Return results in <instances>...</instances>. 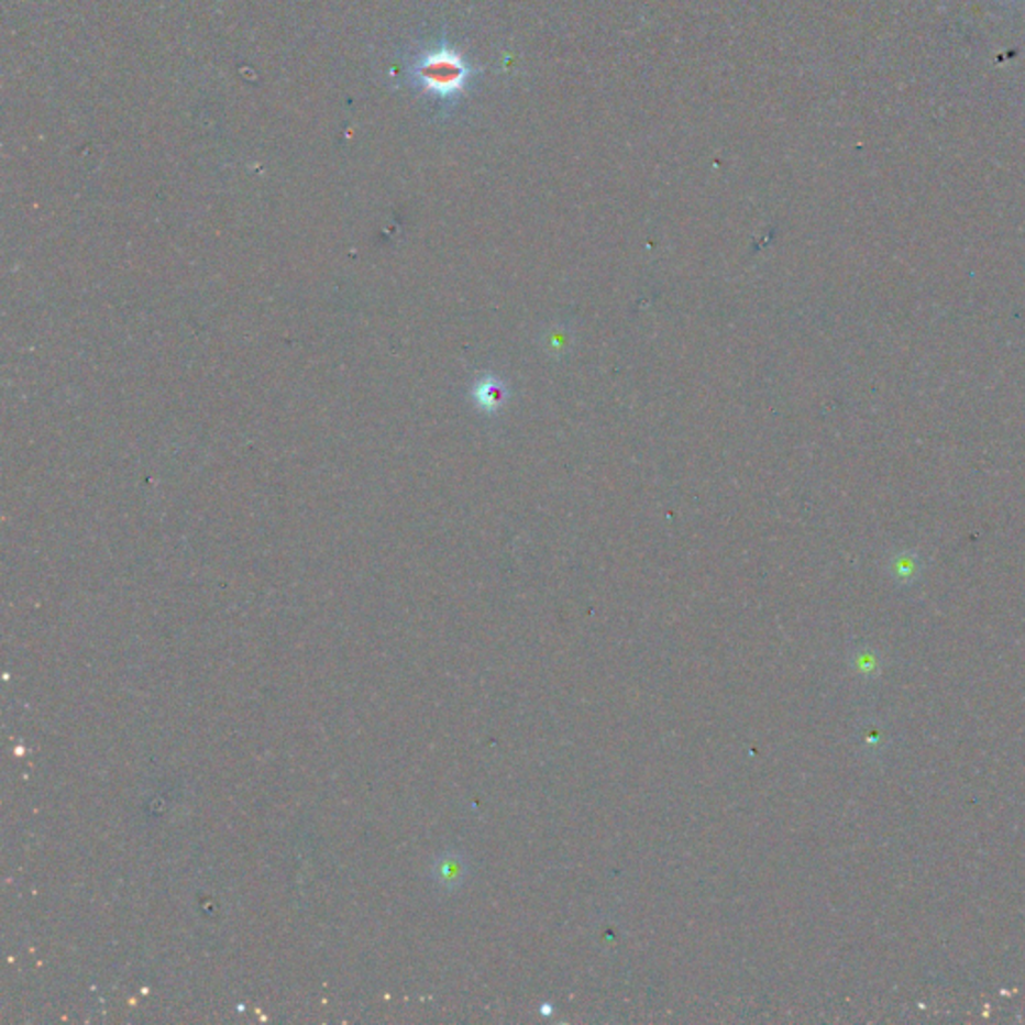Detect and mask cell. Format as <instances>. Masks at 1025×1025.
Wrapping results in <instances>:
<instances>
[{"label":"cell","instance_id":"1","mask_svg":"<svg viewBox=\"0 0 1025 1025\" xmlns=\"http://www.w3.org/2000/svg\"><path fill=\"white\" fill-rule=\"evenodd\" d=\"M471 67L451 48H436L423 56L417 67V75L425 90L436 95L437 99H451L465 89Z\"/></svg>","mask_w":1025,"mask_h":1025},{"label":"cell","instance_id":"2","mask_svg":"<svg viewBox=\"0 0 1025 1025\" xmlns=\"http://www.w3.org/2000/svg\"><path fill=\"white\" fill-rule=\"evenodd\" d=\"M461 871H463V866L461 861L455 858H449V861L443 863V883H459L461 880Z\"/></svg>","mask_w":1025,"mask_h":1025}]
</instances>
